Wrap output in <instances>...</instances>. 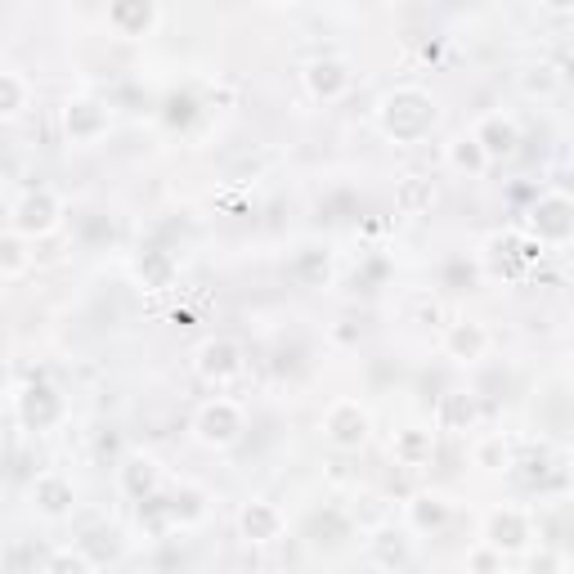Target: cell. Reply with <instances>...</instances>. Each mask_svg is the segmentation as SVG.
Segmentation results:
<instances>
[{"label":"cell","instance_id":"6da1fadb","mask_svg":"<svg viewBox=\"0 0 574 574\" xmlns=\"http://www.w3.org/2000/svg\"><path fill=\"white\" fill-rule=\"evenodd\" d=\"M323 427H328V440L337 444V449H355V444L368 440V413L359 409V404L341 400L328 409V422H323Z\"/></svg>","mask_w":574,"mask_h":574},{"label":"cell","instance_id":"9a60e30c","mask_svg":"<svg viewBox=\"0 0 574 574\" xmlns=\"http://www.w3.org/2000/svg\"><path fill=\"white\" fill-rule=\"evenodd\" d=\"M23 270V247H18V229L9 234V243H5V274L14 279V274Z\"/></svg>","mask_w":574,"mask_h":574},{"label":"cell","instance_id":"7c38bea8","mask_svg":"<svg viewBox=\"0 0 574 574\" xmlns=\"http://www.w3.org/2000/svg\"><path fill=\"white\" fill-rule=\"evenodd\" d=\"M427 202H431V189H427V184H418V180H404V184H400V207L409 211V216H418Z\"/></svg>","mask_w":574,"mask_h":574},{"label":"cell","instance_id":"277c9868","mask_svg":"<svg viewBox=\"0 0 574 574\" xmlns=\"http://www.w3.org/2000/svg\"><path fill=\"white\" fill-rule=\"evenodd\" d=\"M198 368L207 377H220V382H225V377L238 373V346L234 341H207V346L198 350Z\"/></svg>","mask_w":574,"mask_h":574},{"label":"cell","instance_id":"7a4b0ae2","mask_svg":"<svg viewBox=\"0 0 574 574\" xmlns=\"http://www.w3.org/2000/svg\"><path fill=\"white\" fill-rule=\"evenodd\" d=\"M54 220H59V202H54L50 189H32L14 207V229L18 234H45V229H54Z\"/></svg>","mask_w":574,"mask_h":574},{"label":"cell","instance_id":"4fadbf2b","mask_svg":"<svg viewBox=\"0 0 574 574\" xmlns=\"http://www.w3.org/2000/svg\"><path fill=\"white\" fill-rule=\"evenodd\" d=\"M0 86H5V117H14L18 108H23V99H27L23 77H18V72H5V81H0Z\"/></svg>","mask_w":574,"mask_h":574},{"label":"cell","instance_id":"ba28073f","mask_svg":"<svg viewBox=\"0 0 574 574\" xmlns=\"http://www.w3.org/2000/svg\"><path fill=\"white\" fill-rule=\"evenodd\" d=\"M480 148H485L489 157H498V153H512L516 148V122H507V117H489L485 126H480Z\"/></svg>","mask_w":574,"mask_h":574},{"label":"cell","instance_id":"5b68a950","mask_svg":"<svg viewBox=\"0 0 574 574\" xmlns=\"http://www.w3.org/2000/svg\"><path fill=\"white\" fill-rule=\"evenodd\" d=\"M489 543L494 548H525L530 543V521L521 512H498L489 521Z\"/></svg>","mask_w":574,"mask_h":574},{"label":"cell","instance_id":"30bf717a","mask_svg":"<svg viewBox=\"0 0 574 574\" xmlns=\"http://www.w3.org/2000/svg\"><path fill=\"white\" fill-rule=\"evenodd\" d=\"M104 113H99L95 104H72L68 108V131L77 135V140H95L99 131H104Z\"/></svg>","mask_w":574,"mask_h":574},{"label":"cell","instance_id":"9c48e42d","mask_svg":"<svg viewBox=\"0 0 574 574\" xmlns=\"http://www.w3.org/2000/svg\"><path fill=\"white\" fill-rule=\"evenodd\" d=\"M346 86H350V72L341 68V63H314V68H310V90H314V95L332 99V95H341Z\"/></svg>","mask_w":574,"mask_h":574},{"label":"cell","instance_id":"3957f363","mask_svg":"<svg viewBox=\"0 0 574 574\" xmlns=\"http://www.w3.org/2000/svg\"><path fill=\"white\" fill-rule=\"evenodd\" d=\"M238 431H243V418H238V409L229 400H216V404H207V409H202L198 435L207 444H234Z\"/></svg>","mask_w":574,"mask_h":574},{"label":"cell","instance_id":"52a82bcc","mask_svg":"<svg viewBox=\"0 0 574 574\" xmlns=\"http://www.w3.org/2000/svg\"><path fill=\"white\" fill-rule=\"evenodd\" d=\"M279 512H274V507H265V503H252L243 512V534L252 543H270V539H279Z\"/></svg>","mask_w":574,"mask_h":574},{"label":"cell","instance_id":"8fae6325","mask_svg":"<svg viewBox=\"0 0 574 574\" xmlns=\"http://www.w3.org/2000/svg\"><path fill=\"white\" fill-rule=\"evenodd\" d=\"M449 346H453V350H458V355L476 359V355H480V350H485V332H480V328H476V323H467V328H462V323H458V328H453V332H449Z\"/></svg>","mask_w":574,"mask_h":574},{"label":"cell","instance_id":"5bb4252c","mask_svg":"<svg viewBox=\"0 0 574 574\" xmlns=\"http://www.w3.org/2000/svg\"><path fill=\"white\" fill-rule=\"evenodd\" d=\"M485 148H480V140H476V135H471V140H458V148H453V162H458V166H471V171H476V166L480 162H485Z\"/></svg>","mask_w":574,"mask_h":574},{"label":"cell","instance_id":"8992f818","mask_svg":"<svg viewBox=\"0 0 574 574\" xmlns=\"http://www.w3.org/2000/svg\"><path fill=\"white\" fill-rule=\"evenodd\" d=\"M32 498H36V507H41L45 516H63L72 507V485H68V480L45 476V480H36V485H32Z\"/></svg>","mask_w":574,"mask_h":574}]
</instances>
